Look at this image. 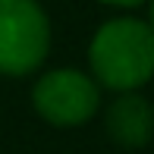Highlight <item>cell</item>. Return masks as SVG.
Segmentation results:
<instances>
[{
	"label": "cell",
	"instance_id": "1",
	"mask_svg": "<svg viewBox=\"0 0 154 154\" xmlns=\"http://www.w3.org/2000/svg\"><path fill=\"white\" fill-rule=\"evenodd\" d=\"M88 63L104 88L138 91L154 75V32L138 19H110L94 32Z\"/></svg>",
	"mask_w": 154,
	"mask_h": 154
},
{
	"label": "cell",
	"instance_id": "2",
	"mask_svg": "<svg viewBox=\"0 0 154 154\" xmlns=\"http://www.w3.org/2000/svg\"><path fill=\"white\" fill-rule=\"evenodd\" d=\"M51 22L38 0H0V72L29 75L44 63Z\"/></svg>",
	"mask_w": 154,
	"mask_h": 154
},
{
	"label": "cell",
	"instance_id": "3",
	"mask_svg": "<svg viewBox=\"0 0 154 154\" xmlns=\"http://www.w3.org/2000/svg\"><path fill=\"white\" fill-rule=\"evenodd\" d=\"M32 104L54 126H79L101 107V91L91 75L79 69H51L32 88Z\"/></svg>",
	"mask_w": 154,
	"mask_h": 154
},
{
	"label": "cell",
	"instance_id": "4",
	"mask_svg": "<svg viewBox=\"0 0 154 154\" xmlns=\"http://www.w3.org/2000/svg\"><path fill=\"white\" fill-rule=\"evenodd\" d=\"M107 135L123 148H145L154 135V107L148 97H142L138 91H126L116 101H110L107 116Z\"/></svg>",
	"mask_w": 154,
	"mask_h": 154
},
{
	"label": "cell",
	"instance_id": "5",
	"mask_svg": "<svg viewBox=\"0 0 154 154\" xmlns=\"http://www.w3.org/2000/svg\"><path fill=\"white\" fill-rule=\"evenodd\" d=\"M101 3H110V6H138L145 0H101Z\"/></svg>",
	"mask_w": 154,
	"mask_h": 154
},
{
	"label": "cell",
	"instance_id": "6",
	"mask_svg": "<svg viewBox=\"0 0 154 154\" xmlns=\"http://www.w3.org/2000/svg\"><path fill=\"white\" fill-rule=\"evenodd\" d=\"M148 29L154 32V0H151V22H148Z\"/></svg>",
	"mask_w": 154,
	"mask_h": 154
}]
</instances>
